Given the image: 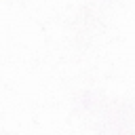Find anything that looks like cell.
I'll return each mask as SVG.
<instances>
[]
</instances>
